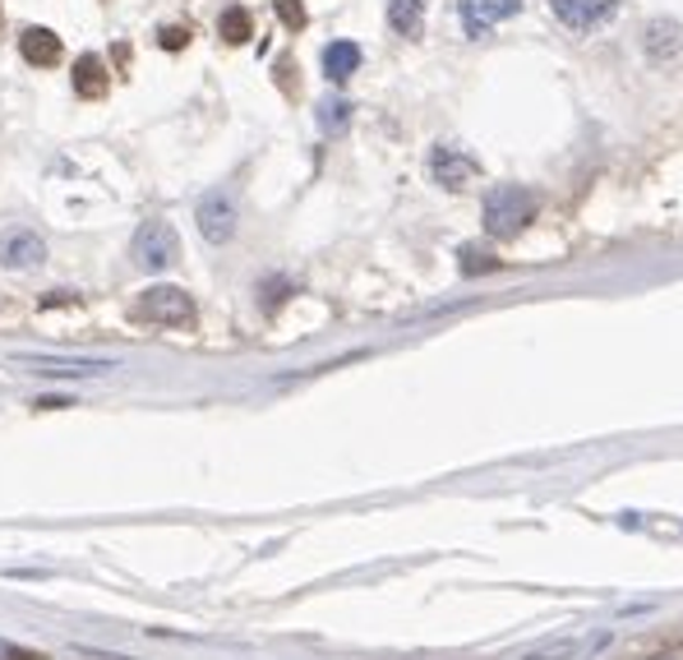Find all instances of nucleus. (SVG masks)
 Instances as JSON below:
<instances>
[{
	"label": "nucleus",
	"instance_id": "f257e3e1",
	"mask_svg": "<svg viewBox=\"0 0 683 660\" xmlns=\"http://www.w3.org/2000/svg\"><path fill=\"white\" fill-rule=\"evenodd\" d=\"M536 218V194L526 185H499L485 194V231L490 236H517V231Z\"/></svg>",
	"mask_w": 683,
	"mask_h": 660
},
{
	"label": "nucleus",
	"instance_id": "f03ea898",
	"mask_svg": "<svg viewBox=\"0 0 683 660\" xmlns=\"http://www.w3.org/2000/svg\"><path fill=\"white\" fill-rule=\"evenodd\" d=\"M134 319L139 323H162V328H190L194 323V301L181 286H148L134 301Z\"/></svg>",
	"mask_w": 683,
	"mask_h": 660
},
{
	"label": "nucleus",
	"instance_id": "7ed1b4c3",
	"mask_svg": "<svg viewBox=\"0 0 683 660\" xmlns=\"http://www.w3.org/2000/svg\"><path fill=\"white\" fill-rule=\"evenodd\" d=\"M175 259H181V236L171 222H144L134 231V264L144 273H167Z\"/></svg>",
	"mask_w": 683,
	"mask_h": 660
},
{
	"label": "nucleus",
	"instance_id": "20e7f679",
	"mask_svg": "<svg viewBox=\"0 0 683 660\" xmlns=\"http://www.w3.org/2000/svg\"><path fill=\"white\" fill-rule=\"evenodd\" d=\"M610 643H614V633H610V628H582V633L550 637V643L532 647L522 660H596Z\"/></svg>",
	"mask_w": 683,
	"mask_h": 660
},
{
	"label": "nucleus",
	"instance_id": "39448f33",
	"mask_svg": "<svg viewBox=\"0 0 683 660\" xmlns=\"http://www.w3.org/2000/svg\"><path fill=\"white\" fill-rule=\"evenodd\" d=\"M554 5V19L569 33L587 37V33H600L610 19L619 14V0H550Z\"/></svg>",
	"mask_w": 683,
	"mask_h": 660
},
{
	"label": "nucleus",
	"instance_id": "423d86ee",
	"mask_svg": "<svg viewBox=\"0 0 683 660\" xmlns=\"http://www.w3.org/2000/svg\"><path fill=\"white\" fill-rule=\"evenodd\" d=\"M522 14V0H458V19H462V33L480 42V37H490V28L499 19H513Z\"/></svg>",
	"mask_w": 683,
	"mask_h": 660
},
{
	"label": "nucleus",
	"instance_id": "0eeeda50",
	"mask_svg": "<svg viewBox=\"0 0 683 660\" xmlns=\"http://www.w3.org/2000/svg\"><path fill=\"white\" fill-rule=\"evenodd\" d=\"M199 231H204V241H212V245H227L231 236H236V199H231L227 190H212V194H204L199 199Z\"/></svg>",
	"mask_w": 683,
	"mask_h": 660
},
{
	"label": "nucleus",
	"instance_id": "6e6552de",
	"mask_svg": "<svg viewBox=\"0 0 683 660\" xmlns=\"http://www.w3.org/2000/svg\"><path fill=\"white\" fill-rule=\"evenodd\" d=\"M14 365H28L33 375H107L115 370V360L97 356H10Z\"/></svg>",
	"mask_w": 683,
	"mask_h": 660
},
{
	"label": "nucleus",
	"instance_id": "1a4fd4ad",
	"mask_svg": "<svg viewBox=\"0 0 683 660\" xmlns=\"http://www.w3.org/2000/svg\"><path fill=\"white\" fill-rule=\"evenodd\" d=\"M47 259V245H42V236L37 231H28V227H10L5 236H0V264L5 268H33V264H42Z\"/></svg>",
	"mask_w": 683,
	"mask_h": 660
},
{
	"label": "nucleus",
	"instance_id": "9d476101",
	"mask_svg": "<svg viewBox=\"0 0 683 660\" xmlns=\"http://www.w3.org/2000/svg\"><path fill=\"white\" fill-rule=\"evenodd\" d=\"M429 171H435V181H439L443 190H462L466 181L476 176V162L466 158L458 144H439L435 152H429Z\"/></svg>",
	"mask_w": 683,
	"mask_h": 660
},
{
	"label": "nucleus",
	"instance_id": "9b49d317",
	"mask_svg": "<svg viewBox=\"0 0 683 660\" xmlns=\"http://www.w3.org/2000/svg\"><path fill=\"white\" fill-rule=\"evenodd\" d=\"M642 47H647V56H656V61H674L683 51V28L674 19H651V24L642 28Z\"/></svg>",
	"mask_w": 683,
	"mask_h": 660
},
{
	"label": "nucleus",
	"instance_id": "f8f14e48",
	"mask_svg": "<svg viewBox=\"0 0 683 660\" xmlns=\"http://www.w3.org/2000/svg\"><path fill=\"white\" fill-rule=\"evenodd\" d=\"M19 51H24L28 65H56L61 61V37H56L51 28H24V37H19Z\"/></svg>",
	"mask_w": 683,
	"mask_h": 660
},
{
	"label": "nucleus",
	"instance_id": "ddd939ff",
	"mask_svg": "<svg viewBox=\"0 0 683 660\" xmlns=\"http://www.w3.org/2000/svg\"><path fill=\"white\" fill-rule=\"evenodd\" d=\"M111 88V74H107V65H102V56H80L74 61V93L80 97H102Z\"/></svg>",
	"mask_w": 683,
	"mask_h": 660
},
{
	"label": "nucleus",
	"instance_id": "4468645a",
	"mask_svg": "<svg viewBox=\"0 0 683 660\" xmlns=\"http://www.w3.org/2000/svg\"><path fill=\"white\" fill-rule=\"evenodd\" d=\"M356 70H361V47L356 42H328L324 47V74L333 84H346Z\"/></svg>",
	"mask_w": 683,
	"mask_h": 660
},
{
	"label": "nucleus",
	"instance_id": "2eb2a0df",
	"mask_svg": "<svg viewBox=\"0 0 683 660\" xmlns=\"http://www.w3.org/2000/svg\"><path fill=\"white\" fill-rule=\"evenodd\" d=\"M425 5L429 0H388V24L402 37H416L425 28Z\"/></svg>",
	"mask_w": 683,
	"mask_h": 660
},
{
	"label": "nucleus",
	"instance_id": "dca6fc26",
	"mask_svg": "<svg viewBox=\"0 0 683 660\" xmlns=\"http://www.w3.org/2000/svg\"><path fill=\"white\" fill-rule=\"evenodd\" d=\"M218 33L227 37V42H249V37H255V19H249V10L231 5V10H222V19H218Z\"/></svg>",
	"mask_w": 683,
	"mask_h": 660
},
{
	"label": "nucleus",
	"instance_id": "f3484780",
	"mask_svg": "<svg viewBox=\"0 0 683 660\" xmlns=\"http://www.w3.org/2000/svg\"><path fill=\"white\" fill-rule=\"evenodd\" d=\"M351 125V102L346 97H324L319 102V130L324 134H342Z\"/></svg>",
	"mask_w": 683,
	"mask_h": 660
},
{
	"label": "nucleus",
	"instance_id": "a211bd4d",
	"mask_svg": "<svg viewBox=\"0 0 683 660\" xmlns=\"http://www.w3.org/2000/svg\"><path fill=\"white\" fill-rule=\"evenodd\" d=\"M458 264H462V273H490V268H499V259L495 255H485V249H476V245H466V249H458Z\"/></svg>",
	"mask_w": 683,
	"mask_h": 660
},
{
	"label": "nucleus",
	"instance_id": "6ab92c4d",
	"mask_svg": "<svg viewBox=\"0 0 683 660\" xmlns=\"http://www.w3.org/2000/svg\"><path fill=\"white\" fill-rule=\"evenodd\" d=\"M272 5H278V19H282V24H286L291 33H301V28L309 24V14H305L301 0H272Z\"/></svg>",
	"mask_w": 683,
	"mask_h": 660
},
{
	"label": "nucleus",
	"instance_id": "aec40b11",
	"mask_svg": "<svg viewBox=\"0 0 683 660\" xmlns=\"http://www.w3.org/2000/svg\"><path fill=\"white\" fill-rule=\"evenodd\" d=\"M158 42H162L167 51H181V47L190 42V28H162V33H158Z\"/></svg>",
	"mask_w": 683,
	"mask_h": 660
},
{
	"label": "nucleus",
	"instance_id": "412c9836",
	"mask_svg": "<svg viewBox=\"0 0 683 660\" xmlns=\"http://www.w3.org/2000/svg\"><path fill=\"white\" fill-rule=\"evenodd\" d=\"M660 660H674V656H660Z\"/></svg>",
	"mask_w": 683,
	"mask_h": 660
}]
</instances>
